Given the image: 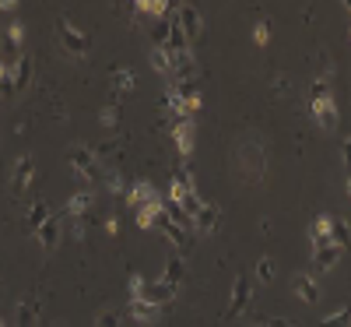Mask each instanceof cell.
<instances>
[{
  "instance_id": "6da1fadb",
  "label": "cell",
  "mask_w": 351,
  "mask_h": 327,
  "mask_svg": "<svg viewBox=\"0 0 351 327\" xmlns=\"http://www.w3.org/2000/svg\"><path fill=\"white\" fill-rule=\"evenodd\" d=\"M67 166L74 169V176H77V180H84V183H102L106 180V169H102V162L95 159V152L88 144H74L71 148Z\"/></svg>"
},
{
  "instance_id": "7a4b0ae2",
  "label": "cell",
  "mask_w": 351,
  "mask_h": 327,
  "mask_svg": "<svg viewBox=\"0 0 351 327\" xmlns=\"http://www.w3.org/2000/svg\"><path fill=\"white\" fill-rule=\"evenodd\" d=\"M21 39H25V28H21V21L14 18L11 25H8V32H4V39H0V64H4L8 71H14L18 67V60H21Z\"/></svg>"
},
{
  "instance_id": "3957f363",
  "label": "cell",
  "mask_w": 351,
  "mask_h": 327,
  "mask_svg": "<svg viewBox=\"0 0 351 327\" xmlns=\"http://www.w3.org/2000/svg\"><path fill=\"white\" fill-rule=\"evenodd\" d=\"M56 32H60V43L71 56H88V49H92V43H88V36L81 32V28L71 21V18H56Z\"/></svg>"
},
{
  "instance_id": "277c9868",
  "label": "cell",
  "mask_w": 351,
  "mask_h": 327,
  "mask_svg": "<svg viewBox=\"0 0 351 327\" xmlns=\"http://www.w3.org/2000/svg\"><path fill=\"white\" fill-rule=\"evenodd\" d=\"M253 303V278L250 275H236L232 278V295H228V306L225 317H243Z\"/></svg>"
},
{
  "instance_id": "5b68a950",
  "label": "cell",
  "mask_w": 351,
  "mask_h": 327,
  "mask_svg": "<svg viewBox=\"0 0 351 327\" xmlns=\"http://www.w3.org/2000/svg\"><path fill=\"white\" fill-rule=\"evenodd\" d=\"M28 183H36V155H18L14 166H11V194L21 197L28 190Z\"/></svg>"
},
{
  "instance_id": "8992f818",
  "label": "cell",
  "mask_w": 351,
  "mask_h": 327,
  "mask_svg": "<svg viewBox=\"0 0 351 327\" xmlns=\"http://www.w3.org/2000/svg\"><path fill=\"white\" fill-rule=\"evenodd\" d=\"M127 204L134 207V212H141V207H162L165 201H162V194H158L148 180H134V183L127 187Z\"/></svg>"
},
{
  "instance_id": "52a82bcc",
  "label": "cell",
  "mask_w": 351,
  "mask_h": 327,
  "mask_svg": "<svg viewBox=\"0 0 351 327\" xmlns=\"http://www.w3.org/2000/svg\"><path fill=\"white\" fill-rule=\"evenodd\" d=\"M172 141H176V152H180L183 159L193 155V148H197V124H193V116L172 124Z\"/></svg>"
},
{
  "instance_id": "ba28073f",
  "label": "cell",
  "mask_w": 351,
  "mask_h": 327,
  "mask_svg": "<svg viewBox=\"0 0 351 327\" xmlns=\"http://www.w3.org/2000/svg\"><path fill=\"white\" fill-rule=\"evenodd\" d=\"M155 229H158V232H162V236H165V240H169V243H172L176 250H180L183 257H186V253L193 250V236H186V232H183L180 225H172L165 212L158 215V222H155Z\"/></svg>"
},
{
  "instance_id": "9c48e42d",
  "label": "cell",
  "mask_w": 351,
  "mask_h": 327,
  "mask_svg": "<svg viewBox=\"0 0 351 327\" xmlns=\"http://www.w3.org/2000/svg\"><path fill=\"white\" fill-rule=\"evenodd\" d=\"M36 240H39L43 250H56V247H60V240H64V215H60V212H53V218L36 232Z\"/></svg>"
},
{
  "instance_id": "30bf717a",
  "label": "cell",
  "mask_w": 351,
  "mask_h": 327,
  "mask_svg": "<svg viewBox=\"0 0 351 327\" xmlns=\"http://www.w3.org/2000/svg\"><path fill=\"white\" fill-rule=\"evenodd\" d=\"M291 292H295L306 306H316L319 300H324V292H319V282H316L313 275H306V271L291 278Z\"/></svg>"
},
{
  "instance_id": "8fae6325",
  "label": "cell",
  "mask_w": 351,
  "mask_h": 327,
  "mask_svg": "<svg viewBox=\"0 0 351 327\" xmlns=\"http://www.w3.org/2000/svg\"><path fill=\"white\" fill-rule=\"evenodd\" d=\"M92 207H95V190L84 187V190H77V194L67 201L64 218H88V215H92Z\"/></svg>"
},
{
  "instance_id": "7c38bea8",
  "label": "cell",
  "mask_w": 351,
  "mask_h": 327,
  "mask_svg": "<svg viewBox=\"0 0 351 327\" xmlns=\"http://www.w3.org/2000/svg\"><path fill=\"white\" fill-rule=\"evenodd\" d=\"M176 14H180V21H183V32H186V39H190V46L204 36V18H200V11L193 8V4H180L176 8Z\"/></svg>"
},
{
  "instance_id": "4fadbf2b",
  "label": "cell",
  "mask_w": 351,
  "mask_h": 327,
  "mask_svg": "<svg viewBox=\"0 0 351 327\" xmlns=\"http://www.w3.org/2000/svg\"><path fill=\"white\" fill-rule=\"evenodd\" d=\"M141 300L162 310V306H169V303L176 300V289H172V285H165L162 278H158V282H144V292H141Z\"/></svg>"
},
{
  "instance_id": "5bb4252c",
  "label": "cell",
  "mask_w": 351,
  "mask_h": 327,
  "mask_svg": "<svg viewBox=\"0 0 351 327\" xmlns=\"http://www.w3.org/2000/svg\"><path fill=\"white\" fill-rule=\"evenodd\" d=\"M309 113H313V120H316V127L319 131H334L337 127V102L334 99H327V102H309Z\"/></svg>"
},
{
  "instance_id": "9a60e30c",
  "label": "cell",
  "mask_w": 351,
  "mask_h": 327,
  "mask_svg": "<svg viewBox=\"0 0 351 327\" xmlns=\"http://www.w3.org/2000/svg\"><path fill=\"white\" fill-rule=\"evenodd\" d=\"M183 278H186V257H183V253H172V257L165 260V267H162V282L172 285V289H180Z\"/></svg>"
},
{
  "instance_id": "2e32d148",
  "label": "cell",
  "mask_w": 351,
  "mask_h": 327,
  "mask_svg": "<svg viewBox=\"0 0 351 327\" xmlns=\"http://www.w3.org/2000/svg\"><path fill=\"white\" fill-rule=\"evenodd\" d=\"M341 257H344V250L337 243H327V247L313 250V267L316 271H334V267L341 264Z\"/></svg>"
},
{
  "instance_id": "e0dca14e",
  "label": "cell",
  "mask_w": 351,
  "mask_h": 327,
  "mask_svg": "<svg viewBox=\"0 0 351 327\" xmlns=\"http://www.w3.org/2000/svg\"><path fill=\"white\" fill-rule=\"evenodd\" d=\"M218 225H221V207H218L215 201H208V204H204V212L197 215V236H200V232L211 236Z\"/></svg>"
},
{
  "instance_id": "ac0fdd59",
  "label": "cell",
  "mask_w": 351,
  "mask_h": 327,
  "mask_svg": "<svg viewBox=\"0 0 351 327\" xmlns=\"http://www.w3.org/2000/svg\"><path fill=\"white\" fill-rule=\"evenodd\" d=\"M53 218V207H49V201H36L32 207H28V215H25V225H28V232H39L46 222Z\"/></svg>"
},
{
  "instance_id": "d6986e66",
  "label": "cell",
  "mask_w": 351,
  "mask_h": 327,
  "mask_svg": "<svg viewBox=\"0 0 351 327\" xmlns=\"http://www.w3.org/2000/svg\"><path fill=\"white\" fill-rule=\"evenodd\" d=\"M130 317L137 320V324H158V317H162V310L158 306H152V303H144V300H130Z\"/></svg>"
},
{
  "instance_id": "ffe728a7",
  "label": "cell",
  "mask_w": 351,
  "mask_h": 327,
  "mask_svg": "<svg viewBox=\"0 0 351 327\" xmlns=\"http://www.w3.org/2000/svg\"><path fill=\"white\" fill-rule=\"evenodd\" d=\"M134 11H141V14H148V18H169L172 14V4L169 0H134Z\"/></svg>"
},
{
  "instance_id": "44dd1931",
  "label": "cell",
  "mask_w": 351,
  "mask_h": 327,
  "mask_svg": "<svg viewBox=\"0 0 351 327\" xmlns=\"http://www.w3.org/2000/svg\"><path fill=\"white\" fill-rule=\"evenodd\" d=\"M11 78H14V95H25L28 84H32V60H28V56H21L18 67L11 71Z\"/></svg>"
},
{
  "instance_id": "7402d4cb",
  "label": "cell",
  "mask_w": 351,
  "mask_h": 327,
  "mask_svg": "<svg viewBox=\"0 0 351 327\" xmlns=\"http://www.w3.org/2000/svg\"><path fill=\"white\" fill-rule=\"evenodd\" d=\"M165 215H169V222H172V225H180L186 236H193V240H197V222L183 212L180 204H165Z\"/></svg>"
},
{
  "instance_id": "603a6c76",
  "label": "cell",
  "mask_w": 351,
  "mask_h": 327,
  "mask_svg": "<svg viewBox=\"0 0 351 327\" xmlns=\"http://www.w3.org/2000/svg\"><path fill=\"white\" fill-rule=\"evenodd\" d=\"M148 60H152V67H155L165 81H172V56H169L165 46H152V49H148Z\"/></svg>"
},
{
  "instance_id": "cb8c5ba5",
  "label": "cell",
  "mask_w": 351,
  "mask_h": 327,
  "mask_svg": "<svg viewBox=\"0 0 351 327\" xmlns=\"http://www.w3.org/2000/svg\"><path fill=\"white\" fill-rule=\"evenodd\" d=\"M330 243H337L341 250L351 247V229H348L344 218H334V225H330Z\"/></svg>"
},
{
  "instance_id": "d4e9b609",
  "label": "cell",
  "mask_w": 351,
  "mask_h": 327,
  "mask_svg": "<svg viewBox=\"0 0 351 327\" xmlns=\"http://www.w3.org/2000/svg\"><path fill=\"white\" fill-rule=\"evenodd\" d=\"M134 84H137V78H134L130 67H116L112 71V88H116V92H130Z\"/></svg>"
},
{
  "instance_id": "484cf974",
  "label": "cell",
  "mask_w": 351,
  "mask_h": 327,
  "mask_svg": "<svg viewBox=\"0 0 351 327\" xmlns=\"http://www.w3.org/2000/svg\"><path fill=\"white\" fill-rule=\"evenodd\" d=\"M180 207H183V212L197 222V215L204 212V197H200L197 190H186V194H183V201H180Z\"/></svg>"
},
{
  "instance_id": "4316f807",
  "label": "cell",
  "mask_w": 351,
  "mask_h": 327,
  "mask_svg": "<svg viewBox=\"0 0 351 327\" xmlns=\"http://www.w3.org/2000/svg\"><path fill=\"white\" fill-rule=\"evenodd\" d=\"M348 320H351V310L337 306V310H330L324 320H319V327H348Z\"/></svg>"
},
{
  "instance_id": "83f0119b",
  "label": "cell",
  "mask_w": 351,
  "mask_h": 327,
  "mask_svg": "<svg viewBox=\"0 0 351 327\" xmlns=\"http://www.w3.org/2000/svg\"><path fill=\"white\" fill-rule=\"evenodd\" d=\"M327 99H334L330 95V81L327 78H316L313 88H309V102H327Z\"/></svg>"
},
{
  "instance_id": "f1b7e54d",
  "label": "cell",
  "mask_w": 351,
  "mask_h": 327,
  "mask_svg": "<svg viewBox=\"0 0 351 327\" xmlns=\"http://www.w3.org/2000/svg\"><path fill=\"white\" fill-rule=\"evenodd\" d=\"M162 212H165V204H162V207H141V212H137V225H141V229H148V232H152Z\"/></svg>"
},
{
  "instance_id": "f546056e",
  "label": "cell",
  "mask_w": 351,
  "mask_h": 327,
  "mask_svg": "<svg viewBox=\"0 0 351 327\" xmlns=\"http://www.w3.org/2000/svg\"><path fill=\"white\" fill-rule=\"evenodd\" d=\"M256 282L260 285H271L274 282V257H260L256 260Z\"/></svg>"
},
{
  "instance_id": "4dcf8cb0",
  "label": "cell",
  "mask_w": 351,
  "mask_h": 327,
  "mask_svg": "<svg viewBox=\"0 0 351 327\" xmlns=\"http://www.w3.org/2000/svg\"><path fill=\"white\" fill-rule=\"evenodd\" d=\"M92 152H95V159H99V162L106 166V162H109V159H112L116 152H120V144H116V141L109 137V141H102V144H95V148H92Z\"/></svg>"
},
{
  "instance_id": "1f68e13d",
  "label": "cell",
  "mask_w": 351,
  "mask_h": 327,
  "mask_svg": "<svg viewBox=\"0 0 351 327\" xmlns=\"http://www.w3.org/2000/svg\"><path fill=\"white\" fill-rule=\"evenodd\" d=\"M172 180H176V183H183L186 190H197V180H193V172H190L186 166H176V169H172Z\"/></svg>"
},
{
  "instance_id": "d6a6232c",
  "label": "cell",
  "mask_w": 351,
  "mask_h": 327,
  "mask_svg": "<svg viewBox=\"0 0 351 327\" xmlns=\"http://www.w3.org/2000/svg\"><path fill=\"white\" fill-rule=\"evenodd\" d=\"M11 95H14V78L4 64H0V99H11Z\"/></svg>"
},
{
  "instance_id": "836d02e7",
  "label": "cell",
  "mask_w": 351,
  "mask_h": 327,
  "mask_svg": "<svg viewBox=\"0 0 351 327\" xmlns=\"http://www.w3.org/2000/svg\"><path fill=\"white\" fill-rule=\"evenodd\" d=\"M267 39H271V28H267V21L260 18V21L253 25V43H256V46H267Z\"/></svg>"
},
{
  "instance_id": "e575fe53",
  "label": "cell",
  "mask_w": 351,
  "mask_h": 327,
  "mask_svg": "<svg viewBox=\"0 0 351 327\" xmlns=\"http://www.w3.org/2000/svg\"><path fill=\"white\" fill-rule=\"evenodd\" d=\"M95 327H120V313H116V310H106V313H99Z\"/></svg>"
},
{
  "instance_id": "d590c367",
  "label": "cell",
  "mask_w": 351,
  "mask_h": 327,
  "mask_svg": "<svg viewBox=\"0 0 351 327\" xmlns=\"http://www.w3.org/2000/svg\"><path fill=\"white\" fill-rule=\"evenodd\" d=\"M18 324H21V327L32 324V303H28V300H21V303H18Z\"/></svg>"
},
{
  "instance_id": "8d00e7d4",
  "label": "cell",
  "mask_w": 351,
  "mask_h": 327,
  "mask_svg": "<svg viewBox=\"0 0 351 327\" xmlns=\"http://www.w3.org/2000/svg\"><path fill=\"white\" fill-rule=\"evenodd\" d=\"M183 194H186V187H183V183L169 180V204H180V201H183Z\"/></svg>"
},
{
  "instance_id": "74e56055",
  "label": "cell",
  "mask_w": 351,
  "mask_h": 327,
  "mask_svg": "<svg viewBox=\"0 0 351 327\" xmlns=\"http://www.w3.org/2000/svg\"><path fill=\"white\" fill-rule=\"evenodd\" d=\"M144 275H130V300H141V292H144Z\"/></svg>"
},
{
  "instance_id": "f35d334b",
  "label": "cell",
  "mask_w": 351,
  "mask_h": 327,
  "mask_svg": "<svg viewBox=\"0 0 351 327\" xmlns=\"http://www.w3.org/2000/svg\"><path fill=\"white\" fill-rule=\"evenodd\" d=\"M106 187H109V194H123L127 190V183L120 180V176H106Z\"/></svg>"
},
{
  "instance_id": "ab89813d",
  "label": "cell",
  "mask_w": 351,
  "mask_h": 327,
  "mask_svg": "<svg viewBox=\"0 0 351 327\" xmlns=\"http://www.w3.org/2000/svg\"><path fill=\"white\" fill-rule=\"evenodd\" d=\"M102 124H106V127H112V124H116V106H112V102L102 109Z\"/></svg>"
},
{
  "instance_id": "60d3db41",
  "label": "cell",
  "mask_w": 351,
  "mask_h": 327,
  "mask_svg": "<svg viewBox=\"0 0 351 327\" xmlns=\"http://www.w3.org/2000/svg\"><path fill=\"white\" fill-rule=\"evenodd\" d=\"M341 155H344V166H348V176H351V137H344V148H341Z\"/></svg>"
},
{
  "instance_id": "b9f144b4",
  "label": "cell",
  "mask_w": 351,
  "mask_h": 327,
  "mask_svg": "<svg viewBox=\"0 0 351 327\" xmlns=\"http://www.w3.org/2000/svg\"><path fill=\"white\" fill-rule=\"evenodd\" d=\"M106 232H109V236L120 232V218H106Z\"/></svg>"
},
{
  "instance_id": "7bdbcfd3",
  "label": "cell",
  "mask_w": 351,
  "mask_h": 327,
  "mask_svg": "<svg viewBox=\"0 0 351 327\" xmlns=\"http://www.w3.org/2000/svg\"><path fill=\"white\" fill-rule=\"evenodd\" d=\"M18 4H14V0H0V11H14Z\"/></svg>"
},
{
  "instance_id": "ee69618b",
  "label": "cell",
  "mask_w": 351,
  "mask_h": 327,
  "mask_svg": "<svg viewBox=\"0 0 351 327\" xmlns=\"http://www.w3.org/2000/svg\"><path fill=\"white\" fill-rule=\"evenodd\" d=\"M53 327H67V324H64V320H56V324H53Z\"/></svg>"
},
{
  "instance_id": "f6af8a7d",
  "label": "cell",
  "mask_w": 351,
  "mask_h": 327,
  "mask_svg": "<svg viewBox=\"0 0 351 327\" xmlns=\"http://www.w3.org/2000/svg\"><path fill=\"white\" fill-rule=\"evenodd\" d=\"M348 194H351V176H348Z\"/></svg>"
},
{
  "instance_id": "bcb514c9",
  "label": "cell",
  "mask_w": 351,
  "mask_h": 327,
  "mask_svg": "<svg viewBox=\"0 0 351 327\" xmlns=\"http://www.w3.org/2000/svg\"><path fill=\"white\" fill-rule=\"evenodd\" d=\"M0 327H8V324H4V320H0Z\"/></svg>"
}]
</instances>
